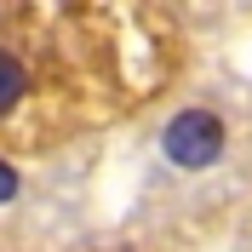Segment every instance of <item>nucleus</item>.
I'll return each mask as SVG.
<instances>
[{
  "mask_svg": "<svg viewBox=\"0 0 252 252\" xmlns=\"http://www.w3.org/2000/svg\"><path fill=\"white\" fill-rule=\"evenodd\" d=\"M23 92H29V75H23V63L0 52V115H12L17 103H23Z\"/></svg>",
  "mask_w": 252,
  "mask_h": 252,
  "instance_id": "obj_2",
  "label": "nucleus"
},
{
  "mask_svg": "<svg viewBox=\"0 0 252 252\" xmlns=\"http://www.w3.org/2000/svg\"><path fill=\"white\" fill-rule=\"evenodd\" d=\"M6 201H17V166L12 160H0V206Z\"/></svg>",
  "mask_w": 252,
  "mask_h": 252,
  "instance_id": "obj_3",
  "label": "nucleus"
},
{
  "mask_svg": "<svg viewBox=\"0 0 252 252\" xmlns=\"http://www.w3.org/2000/svg\"><path fill=\"white\" fill-rule=\"evenodd\" d=\"M223 149H229V132L212 109H178L172 121L160 126V155L172 160L178 172H206L218 166Z\"/></svg>",
  "mask_w": 252,
  "mask_h": 252,
  "instance_id": "obj_1",
  "label": "nucleus"
}]
</instances>
